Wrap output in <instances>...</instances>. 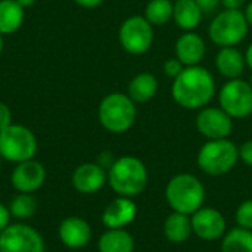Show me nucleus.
<instances>
[{
	"mask_svg": "<svg viewBox=\"0 0 252 252\" xmlns=\"http://www.w3.org/2000/svg\"><path fill=\"white\" fill-rule=\"evenodd\" d=\"M216 90L217 87L213 74L201 65L185 66L171 84L173 100L183 109L189 111H199L208 106Z\"/></svg>",
	"mask_w": 252,
	"mask_h": 252,
	"instance_id": "f257e3e1",
	"label": "nucleus"
},
{
	"mask_svg": "<svg viewBox=\"0 0 252 252\" xmlns=\"http://www.w3.org/2000/svg\"><path fill=\"white\" fill-rule=\"evenodd\" d=\"M221 252H252V230L229 229L221 238Z\"/></svg>",
	"mask_w": 252,
	"mask_h": 252,
	"instance_id": "b1692460",
	"label": "nucleus"
},
{
	"mask_svg": "<svg viewBox=\"0 0 252 252\" xmlns=\"http://www.w3.org/2000/svg\"><path fill=\"white\" fill-rule=\"evenodd\" d=\"M174 10V0H151L146 7L143 16L155 27V25H165L168 21L173 19Z\"/></svg>",
	"mask_w": 252,
	"mask_h": 252,
	"instance_id": "393cba45",
	"label": "nucleus"
},
{
	"mask_svg": "<svg viewBox=\"0 0 252 252\" xmlns=\"http://www.w3.org/2000/svg\"><path fill=\"white\" fill-rule=\"evenodd\" d=\"M238 162L239 146L229 140V137L205 142L196 155V164L199 170L211 177L229 174Z\"/></svg>",
	"mask_w": 252,
	"mask_h": 252,
	"instance_id": "39448f33",
	"label": "nucleus"
},
{
	"mask_svg": "<svg viewBox=\"0 0 252 252\" xmlns=\"http://www.w3.org/2000/svg\"><path fill=\"white\" fill-rule=\"evenodd\" d=\"M1 52H3V35L0 34V55H1Z\"/></svg>",
	"mask_w": 252,
	"mask_h": 252,
	"instance_id": "4c0bfd02",
	"label": "nucleus"
},
{
	"mask_svg": "<svg viewBox=\"0 0 252 252\" xmlns=\"http://www.w3.org/2000/svg\"><path fill=\"white\" fill-rule=\"evenodd\" d=\"M0 159H1V157H0Z\"/></svg>",
	"mask_w": 252,
	"mask_h": 252,
	"instance_id": "ea45409f",
	"label": "nucleus"
},
{
	"mask_svg": "<svg viewBox=\"0 0 252 252\" xmlns=\"http://www.w3.org/2000/svg\"><path fill=\"white\" fill-rule=\"evenodd\" d=\"M239 161H242L248 167H252V139L245 140L239 146Z\"/></svg>",
	"mask_w": 252,
	"mask_h": 252,
	"instance_id": "c85d7f7f",
	"label": "nucleus"
},
{
	"mask_svg": "<svg viewBox=\"0 0 252 252\" xmlns=\"http://www.w3.org/2000/svg\"><path fill=\"white\" fill-rule=\"evenodd\" d=\"M10 124H12V111L4 102L0 100V131L9 127Z\"/></svg>",
	"mask_w": 252,
	"mask_h": 252,
	"instance_id": "c756f323",
	"label": "nucleus"
},
{
	"mask_svg": "<svg viewBox=\"0 0 252 252\" xmlns=\"http://www.w3.org/2000/svg\"><path fill=\"white\" fill-rule=\"evenodd\" d=\"M195 124L207 140L227 139L233 130V118L220 106H205L199 109Z\"/></svg>",
	"mask_w": 252,
	"mask_h": 252,
	"instance_id": "9b49d317",
	"label": "nucleus"
},
{
	"mask_svg": "<svg viewBox=\"0 0 252 252\" xmlns=\"http://www.w3.org/2000/svg\"><path fill=\"white\" fill-rule=\"evenodd\" d=\"M10 217L12 216H10L9 207L0 202V233L10 224Z\"/></svg>",
	"mask_w": 252,
	"mask_h": 252,
	"instance_id": "2f4dec72",
	"label": "nucleus"
},
{
	"mask_svg": "<svg viewBox=\"0 0 252 252\" xmlns=\"http://www.w3.org/2000/svg\"><path fill=\"white\" fill-rule=\"evenodd\" d=\"M245 4H247V0H221V6L230 10H242Z\"/></svg>",
	"mask_w": 252,
	"mask_h": 252,
	"instance_id": "473e14b6",
	"label": "nucleus"
},
{
	"mask_svg": "<svg viewBox=\"0 0 252 252\" xmlns=\"http://www.w3.org/2000/svg\"><path fill=\"white\" fill-rule=\"evenodd\" d=\"M250 84L252 86V74H251V77H250Z\"/></svg>",
	"mask_w": 252,
	"mask_h": 252,
	"instance_id": "58836bf2",
	"label": "nucleus"
},
{
	"mask_svg": "<svg viewBox=\"0 0 252 252\" xmlns=\"http://www.w3.org/2000/svg\"><path fill=\"white\" fill-rule=\"evenodd\" d=\"M58 236L66 248L81 250L92 241V227L84 219L78 216H69L59 223Z\"/></svg>",
	"mask_w": 252,
	"mask_h": 252,
	"instance_id": "dca6fc26",
	"label": "nucleus"
},
{
	"mask_svg": "<svg viewBox=\"0 0 252 252\" xmlns=\"http://www.w3.org/2000/svg\"><path fill=\"white\" fill-rule=\"evenodd\" d=\"M19 6H22L24 9H27V7H31L34 3H35V0H15Z\"/></svg>",
	"mask_w": 252,
	"mask_h": 252,
	"instance_id": "e433bc0d",
	"label": "nucleus"
},
{
	"mask_svg": "<svg viewBox=\"0 0 252 252\" xmlns=\"http://www.w3.org/2000/svg\"><path fill=\"white\" fill-rule=\"evenodd\" d=\"M7 207H9L12 217L18 220H27L35 214L37 201L31 193H18L16 196L12 198Z\"/></svg>",
	"mask_w": 252,
	"mask_h": 252,
	"instance_id": "a878e982",
	"label": "nucleus"
},
{
	"mask_svg": "<svg viewBox=\"0 0 252 252\" xmlns=\"http://www.w3.org/2000/svg\"><path fill=\"white\" fill-rule=\"evenodd\" d=\"M108 183V171L97 162H84L72 173V186L83 195H93Z\"/></svg>",
	"mask_w": 252,
	"mask_h": 252,
	"instance_id": "2eb2a0df",
	"label": "nucleus"
},
{
	"mask_svg": "<svg viewBox=\"0 0 252 252\" xmlns=\"http://www.w3.org/2000/svg\"><path fill=\"white\" fill-rule=\"evenodd\" d=\"M24 24V7L15 0H0V34L16 32Z\"/></svg>",
	"mask_w": 252,
	"mask_h": 252,
	"instance_id": "5701e85b",
	"label": "nucleus"
},
{
	"mask_svg": "<svg viewBox=\"0 0 252 252\" xmlns=\"http://www.w3.org/2000/svg\"><path fill=\"white\" fill-rule=\"evenodd\" d=\"M174 52L176 58L185 66H195L204 61L207 55V44L199 34L193 31H186L177 38Z\"/></svg>",
	"mask_w": 252,
	"mask_h": 252,
	"instance_id": "f3484780",
	"label": "nucleus"
},
{
	"mask_svg": "<svg viewBox=\"0 0 252 252\" xmlns=\"http://www.w3.org/2000/svg\"><path fill=\"white\" fill-rule=\"evenodd\" d=\"M235 221L238 227L252 230V199L241 202L235 211Z\"/></svg>",
	"mask_w": 252,
	"mask_h": 252,
	"instance_id": "bb28decb",
	"label": "nucleus"
},
{
	"mask_svg": "<svg viewBox=\"0 0 252 252\" xmlns=\"http://www.w3.org/2000/svg\"><path fill=\"white\" fill-rule=\"evenodd\" d=\"M195 1L201 7V10L204 12V15L205 13H213L221 4V0H195Z\"/></svg>",
	"mask_w": 252,
	"mask_h": 252,
	"instance_id": "7c9ffc66",
	"label": "nucleus"
},
{
	"mask_svg": "<svg viewBox=\"0 0 252 252\" xmlns=\"http://www.w3.org/2000/svg\"><path fill=\"white\" fill-rule=\"evenodd\" d=\"M245 55V62H247V66L250 68L252 71V43L248 46V49H247V52L244 53Z\"/></svg>",
	"mask_w": 252,
	"mask_h": 252,
	"instance_id": "f704fd0d",
	"label": "nucleus"
},
{
	"mask_svg": "<svg viewBox=\"0 0 252 252\" xmlns=\"http://www.w3.org/2000/svg\"><path fill=\"white\" fill-rule=\"evenodd\" d=\"M46 245L40 232L28 224H9L0 233V252H44Z\"/></svg>",
	"mask_w": 252,
	"mask_h": 252,
	"instance_id": "9d476101",
	"label": "nucleus"
},
{
	"mask_svg": "<svg viewBox=\"0 0 252 252\" xmlns=\"http://www.w3.org/2000/svg\"><path fill=\"white\" fill-rule=\"evenodd\" d=\"M216 68L220 75H223L227 80L241 78V75L245 71L247 62L245 55L236 47H220V50L216 55Z\"/></svg>",
	"mask_w": 252,
	"mask_h": 252,
	"instance_id": "a211bd4d",
	"label": "nucleus"
},
{
	"mask_svg": "<svg viewBox=\"0 0 252 252\" xmlns=\"http://www.w3.org/2000/svg\"><path fill=\"white\" fill-rule=\"evenodd\" d=\"M244 13H245V18H247V22H248V25H250V27H252V1H250V3L247 4V7H245Z\"/></svg>",
	"mask_w": 252,
	"mask_h": 252,
	"instance_id": "c9c22d12",
	"label": "nucleus"
},
{
	"mask_svg": "<svg viewBox=\"0 0 252 252\" xmlns=\"http://www.w3.org/2000/svg\"><path fill=\"white\" fill-rule=\"evenodd\" d=\"M185 69V65L174 56V58H170L164 62V74L170 78H176L180 75V72Z\"/></svg>",
	"mask_w": 252,
	"mask_h": 252,
	"instance_id": "cd10ccee",
	"label": "nucleus"
},
{
	"mask_svg": "<svg viewBox=\"0 0 252 252\" xmlns=\"http://www.w3.org/2000/svg\"><path fill=\"white\" fill-rule=\"evenodd\" d=\"M193 235L205 242H214L221 239L227 232V220L221 211L213 207H201L192 216Z\"/></svg>",
	"mask_w": 252,
	"mask_h": 252,
	"instance_id": "f8f14e48",
	"label": "nucleus"
},
{
	"mask_svg": "<svg viewBox=\"0 0 252 252\" xmlns=\"http://www.w3.org/2000/svg\"><path fill=\"white\" fill-rule=\"evenodd\" d=\"M148 168L133 155L115 158L108 170V185L118 196L136 198L148 186Z\"/></svg>",
	"mask_w": 252,
	"mask_h": 252,
	"instance_id": "f03ea898",
	"label": "nucleus"
},
{
	"mask_svg": "<svg viewBox=\"0 0 252 252\" xmlns=\"http://www.w3.org/2000/svg\"><path fill=\"white\" fill-rule=\"evenodd\" d=\"M250 25L242 10L224 9L219 12L208 27V35L211 41L219 47L238 46L245 40Z\"/></svg>",
	"mask_w": 252,
	"mask_h": 252,
	"instance_id": "0eeeda50",
	"label": "nucleus"
},
{
	"mask_svg": "<svg viewBox=\"0 0 252 252\" xmlns=\"http://www.w3.org/2000/svg\"><path fill=\"white\" fill-rule=\"evenodd\" d=\"M137 217V205L133 198L117 196L102 213V223L106 229H126Z\"/></svg>",
	"mask_w": 252,
	"mask_h": 252,
	"instance_id": "4468645a",
	"label": "nucleus"
},
{
	"mask_svg": "<svg viewBox=\"0 0 252 252\" xmlns=\"http://www.w3.org/2000/svg\"><path fill=\"white\" fill-rule=\"evenodd\" d=\"M47 173L41 162L32 159L16 164L10 174V183L18 193H34L46 182Z\"/></svg>",
	"mask_w": 252,
	"mask_h": 252,
	"instance_id": "ddd939ff",
	"label": "nucleus"
},
{
	"mask_svg": "<svg viewBox=\"0 0 252 252\" xmlns=\"http://www.w3.org/2000/svg\"><path fill=\"white\" fill-rule=\"evenodd\" d=\"M204 12L195 0H174L173 21L180 30L193 31L199 27Z\"/></svg>",
	"mask_w": 252,
	"mask_h": 252,
	"instance_id": "aec40b11",
	"label": "nucleus"
},
{
	"mask_svg": "<svg viewBox=\"0 0 252 252\" xmlns=\"http://www.w3.org/2000/svg\"><path fill=\"white\" fill-rule=\"evenodd\" d=\"M136 242L126 229H108L97 241L99 252H134Z\"/></svg>",
	"mask_w": 252,
	"mask_h": 252,
	"instance_id": "412c9836",
	"label": "nucleus"
},
{
	"mask_svg": "<svg viewBox=\"0 0 252 252\" xmlns=\"http://www.w3.org/2000/svg\"><path fill=\"white\" fill-rule=\"evenodd\" d=\"M37 149V137L25 126L12 123L0 131V157L7 162L19 164L32 159Z\"/></svg>",
	"mask_w": 252,
	"mask_h": 252,
	"instance_id": "423d86ee",
	"label": "nucleus"
},
{
	"mask_svg": "<svg viewBox=\"0 0 252 252\" xmlns=\"http://www.w3.org/2000/svg\"><path fill=\"white\" fill-rule=\"evenodd\" d=\"M97 117L100 126L106 131L112 134H123L134 126L137 108L128 94L114 92L106 94L99 103Z\"/></svg>",
	"mask_w": 252,
	"mask_h": 252,
	"instance_id": "20e7f679",
	"label": "nucleus"
},
{
	"mask_svg": "<svg viewBox=\"0 0 252 252\" xmlns=\"http://www.w3.org/2000/svg\"><path fill=\"white\" fill-rule=\"evenodd\" d=\"M219 106L233 120H242L252 114V86L242 78L227 80L219 92Z\"/></svg>",
	"mask_w": 252,
	"mask_h": 252,
	"instance_id": "1a4fd4ad",
	"label": "nucleus"
},
{
	"mask_svg": "<svg viewBox=\"0 0 252 252\" xmlns=\"http://www.w3.org/2000/svg\"><path fill=\"white\" fill-rule=\"evenodd\" d=\"M164 195L173 211L188 216H192L205 204V188L202 182L189 173L173 176L165 186Z\"/></svg>",
	"mask_w": 252,
	"mask_h": 252,
	"instance_id": "7ed1b4c3",
	"label": "nucleus"
},
{
	"mask_svg": "<svg viewBox=\"0 0 252 252\" xmlns=\"http://www.w3.org/2000/svg\"><path fill=\"white\" fill-rule=\"evenodd\" d=\"M78 6L86 7V9H94L103 3V0H74Z\"/></svg>",
	"mask_w": 252,
	"mask_h": 252,
	"instance_id": "72a5a7b5",
	"label": "nucleus"
},
{
	"mask_svg": "<svg viewBox=\"0 0 252 252\" xmlns=\"http://www.w3.org/2000/svg\"><path fill=\"white\" fill-rule=\"evenodd\" d=\"M121 47L130 55L146 53L154 41V25L143 15H133L124 19L118 30Z\"/></svg>",
	"mask_w": 252,
	"mask_h": 252,
	"instance_id": "6e6552de",
	"label": "nucleus"
},
{
	"mask_svg": "<svg viewBox=\"0 0 252 252\" xmlns=\"http://www.w3.org/2000/svg\"><path fill=\"white\" fill-rule=\"evenodd\" d=\"M158 80L151 72H140L131 78L128 83L127 94L131 97L134 103H146L152 100L158 92Z\"/></svg>",
	"mask_w": 252,
	"mask_h": 252,
	"instance_id": "4be33fe9",
	"label": "nucleus"
},
{
	"mask_svg": "<svg viewBox=\"0 0 252 252\" xmlns=\"http://www.w3.org/2000/svg\"><path fill=\"white\" fill-rule=\"evenodd\" d=\"M162 230H164V236L168 242L176 244V245L185 244L193 235L192 219L188 214L173 211L164 220Z\"/></svg>",
	"mask_w": 252,
	"mask_h": 252,
	"instance_id": "6ab92c4d",
	"label": "nucleus"
}]
</instances>
